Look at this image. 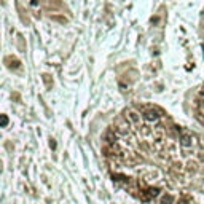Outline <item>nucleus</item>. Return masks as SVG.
<instances>
[{
  "label": "nucleus",
  "mask_w": 204,
  "mask_h": 204,
  "mask_svg": "<svg viewBox=\"0 0 204 204\" xmlns=\"http://www.w3.org/2000/svg\"><path fill=\"white\" fill-rule=\"evenodd\" d=\"M144 118L147 120V121H158L159 120V112L156 110V108H150V107H147V108H144Z\"/></svg>",
  "instance_id": "1"
},
{
  "label": "nucleus",
  "mask_w": 204,
  "mask_h": 204,
  "mask_svg": "<svg viewBox=\"0 0 204 204\" xmlns=\"http://www.w3.org/2000/svg\"><path fill=\"white\" fill-rule=\"evenodd\" d=\"M180 145L182 147H193L195 145V136L191 134V132H182V136H180Z\"/></svg>",
  "instance_id": "2"
},
{
  "label": "nucleus",
  "mask_w": 204,
  "mask_h": 204,
  "mask_svg": "<svg viewBox=\"0 0 204 204\" xmlns=\"http://www.w3.org/2000/svg\"><path fill=\"white\" fill-rule=\"evenodd\" d=\"M126 118L131 121V123H134V124H137L140 121V115L137 113L136 110H132V108H129V110H126Z\"/></svg>",
  "instance_id": "3"
},
{
  "label": "nucleus",
  "mask_w": 204,
  "mask_h": 204,
  "mask_svg": "<svg viewBox=\"0 0 204 204\" xmlns=\"http://www.w3.org/2000/svg\"><path fill=\"white\" fill-rule=\"evenodd\" d=\"M174 203V198H172V195H164L161 198V204H172Z\"/></svg>",
  "instance_id": "4"
},
{
  "label": "nucleus",
  "mask_w": 204,
  "mask_h": 204,
  "mask_svg": "<svg viewBox=\"0 0 204 204\" xmlns=\"http://www.w3.org/2000/svg\"><path fill=\"white\" fill-rule=\"evenodd\" d=\"M158 193H159V190H158V188H150V190H148V195H150L152 198L158 196Z\"/></svg>",
  "instance_id": "5"
},
{
  "label": "nucleus",
  "mask_w": 204,
  "mask_h": 204,
  "mask_svg": "<svg viewBox=\"0 0 204 204\" xmlns=\"http://www.w3.org/2000/svg\"><path fill=\"white\" fill-rule=\"evenodd\" d=\"M6 124H8V118H6V115H2V126L5 128Z\"/></svg>",
  "instance_id": "6"
},
{
  "label": "nucleus",
  "mask_w": 204,
  "mask_h": 204,
  "mask_svg": "<svg viewBox=\"0 0 204 204\" xmlns=\"http://www.w3.org/2000/svg\"><path fill=\"white\" fill-rule=\"evenodd\" d=\"M30 3H32L34 6H37V5H38V2H37V0H32V2H30Z\"/></svg>",
  "instance_id": "7"
},
{
  "label": "nucleus",
  "mask_w": 204,
  "mask_h": 204,
  "mask_svg": "<svg viewBox=\"0 0 204 204\" xmlns=\"http://www.w3.org/2000/svg\"><path fill=\"white\" fill-rule=\"evenodd\" d=\"M179 204H188V203L185 201V199H180V201H179Z\"/></svg>",
  "instance_id": "8"
},
{
  "label": "nucleus",
  "mask_w": 204,
  "mask_h": 204,
  "mask_svg": "<svg viewBox=\"0 0 204 204\" xmlns=\"http://www.w3.org/2000/svg\"><path fill=\"white\" fill-rule=\"evenodd\" d=\"M199 120H201V121H203V123H204V118H201V116H199Z\"/></svg>",
  "instance_id": "9"
}]
</instances>
